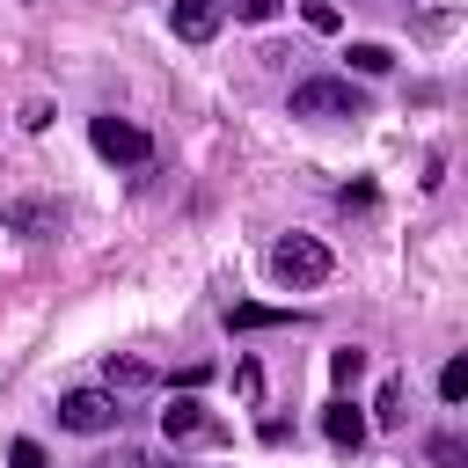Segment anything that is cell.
Returning a JSON list of instances; mask_svg holds the SVG:
<instances>
[{"mask_svg":"<svg viewBox=\"0 0 468 468\" xmlns=\"http://www.w3.org/2000/svg\"><path fill=\"white\" fill-rule=\"evenodd\" d=\"M439 395H446V402L468 395V358H446V366H439Z\"/></svg>","mask_w":468,"mask_h":468,"instance_id":"cell-13","label":"cell"},{"mask_svg":"<svg viewBox=\"0 0 468 468\" xmlns=\"http://www.w3.org/2000/svg\"><path fill=\"white\" fill-rule=\"evenodd\" d=\"M234 388H241V395H263V373H256V366L241 358V366H234Z\"/></svg>","mask_w":468,"mask_h":468,"instance_id":"cell-19","label":"cell"},{"mask_svg":"<svg viewBox=\"0 0 468 468\" xmlns=\"http://www.w3.org/2000/svg\"><path fill=\"white\" fill-rule=\"evenodd\" d=\"M329 373H336V388H351V380L366 373V351H358V344H344V351H329Z\"/></svg>","mask_w":468,"mask_h":468,"instance_id":"cell-12","label":"cell"},{"mask_svg":"<svg viewBox=\"0 0 468 468\" xmlns=\"http://www.w3.org/2000/svg\"><path fill=\"white\" fill-rule=\"evenodd\" d=\"M161 431H168V439H219V424H212L190 395H176V402L161 410Z\"/></svg>","mask_w":468,"mask_h":468,"instance_id":"cell-7","label":"cell"},{"mask_svg":"<svg viewBox=\"0 0 468 468\" xmlns=\"http://www.w3.org/2000/svg\"><path fill=\"white\" fill-rule=\"evenodd\" d=\"M344 58H351V73H388V66H395V51H388V44H351Z\"/></svg>","mask_w":468,"mask_h":468,"instance_id":"cell-10","label":"cell"},{"mask_svg":"<svg viewBox=\"0 0 468 468\" xmlns=\"http://www.w3.org/2000/svg\"><path fill=\"white\" fill-rule=\"evenodd\" d=\"M117 395H102V388H66L58 395V424L66 431H80V439H95V431H117Z\"/></svg>","mask_w":468,"mask_h":468,"instance_id":"cell-4","label":"cell"},{"mask_svg":"<svg viewBox=\"0 0 468 468\" xmlns=\"http://www.w3.org/2000/svg\"><path fill=\"white\" fill-rule=\"evenodd\" d=\"M219 15H227L219 0H176V7H168V29H176L183 44H212V37H219Z\"/></svg>","mask_w":468,"mask_h":468,"instance_id":"cell-5","label":"cell"},{"mask_svg":"<svg viewBox=\"0 0 468 468\" xmlns=\"http://www.w3.org/2000/svg\"><path fill=\"white\" fill-rule=\"evenodd\" d=\"M227 7H234V22H271L285 0H227Z\"/></svg>","mask_w":468,"mask_h":468,"instance_id":"cell-16","label":"cell"},{"mask_svg":"<svg viewBox=\"0 0 468 468\" xmlns=\"http://www.w3.org/2000/svg\"><path fill=\"white\" fill-rule=\"evenodd\" d=\"M7 227L15 234H44L51 227V205H7Z\"/></svg>","mask_w":468,"mask_h":468,"instance_id":"cell-11","label":"cell"},{"mask_svg":"<svg viewBox=\"0 0 468 468\" xmlns=\"http://www.w3.org/2000/svg\"><path fill=\"white\" fill-rule=\"evenodd\" d=\"M336 263H329V249L314 241V234H278L271 241V278L278 285H292V292H307V285H322Z\"/></svg>","mask_w":468,"mask_h":468,"instance_id":"cell-1","label":"cell"},{"mask_svg":"<svg viewBox=\"0 0 468 468\" xmlns=\"http://www.w3.org/2000/svg\"><path fill=\"white\" fill-rule=\"evenodd\" d=\"M88 146L102 161H124V168H146L154 161V139L139 124H124V117H88Z\"/></svg>","mask_w":468,"mask_h":468,"instance_id":"cell-3","label":"cell"},{"mask_svg":"<svg viewBox=\"0 0 468 468\" xmlns=\"http://www.w3.org/2000/svg\"><path fill=\"white\" fill-rule=\"evenodd\" d=\"M322 431H329V446L358 453V446H366V417H358V402H351V395H336V402L322 410Z\"/></svg>","mask_w":468,"mask_h":468,"instance_id":"cell-6","label":"cell"},{"mask_svg":"<svg viewBox=\"0 0 468 468\" xmlns=\"http://www.w3.org/2000/svg\"><path fill=\"white\" fill-rule=\"evenodd\" d=\"M431 461H439V468H461L468 453H461V439H431Z\"/></svg>","mask_w":468,"mask_h":468,"instance_id":"cell-17","label":"cell"},{"mask_svg":"<svg viewBox=\"0 0 468 468\" xmlns=\"http://www.w3.org/2000/svg\"><path fill=\"white\" fill-rule=\"evenodd\" d=\"M7 468H51V461H44L37 439H15V446H7Z\"/></svg>","mask_w":468,"mask_h":468,"instance_id":"cell-15","label":"cell"},{"mask_svg":"<svg viewBox=\"0 0 468 468\" xmlns=\"http://www.w3.org/2000/svg\"><path fill=\"white\" fill-rule=\"evenodd\" d=\"M307 29H336V7L329 0H307Z\"/></svg>","mask_w":468,"mask_h":468,"instance_id":"cell-18","label":"cell"},{"mask_svg":"<svg viewBox=\"0 0 468 468\" xmlns=\"http://www.w3.org/2000/svg\"><path fill=\"white\" fill-rule=\"evenodd\" d=\"M292 117H366V95L344 73H314L292 88Z\"/></svg>","mask_w":468,"mask_h":468,"instance_id":"cell-2","label":"cell"},{"mask_svg":"<svg viewBox=\"0 0 468 468\" xmlns=\"http://www.w3.org/2000/svg\"><path fill=\"white\" fill-rule=\"evenodd\" d=\"M219 322H227V329H278V322H292V314H285V307H256V300H241V307H227Z\"/></svg>","mask_w":468,"mask_h":468,"instance_id":"cell-8","label":"cell"},{"mask_svg":"<svg viewBox=\"0 0 468 468\" xmlns=\"http://www.w3.org/2000/svg\"><path fill=\"white\" fill-rule=\"evenodd\" d=\"M102 373H110V388H154V366H146V358H117V351H110Z\"/></svg>","mask_w":468,"mask_h":468,"instance_id":"cell-9","label":"cell"},{"mask_svg":"<svg viewBox=\"0 0 468 468\" xmlns=\"http://www.w3.org/2000/svg\"><path fill=\"white\" fill-rule=\"evenodd\" d=\"M380 424H402V380H380V402H373Z\"/></svg>","mask_w":468,"mask_h":468,"instance_id":"cell-14","label":"cell"}]
</instances>
